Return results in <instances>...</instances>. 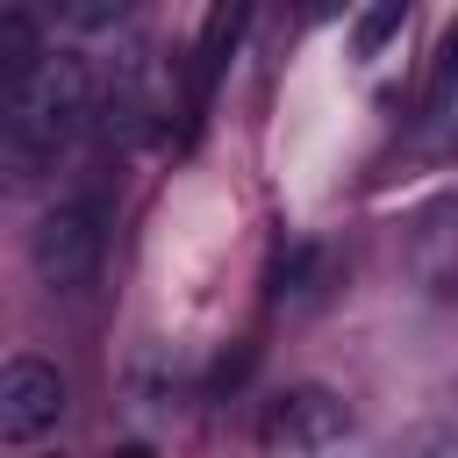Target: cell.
Listing matches in <instances>:
<instances>
[{
	"label": "cell",
	"instance_id": "obj_1",
	"mask_svg": "<svg viewBox=\"0 0 458 458\" xmlns=\"http://www.w3.org/2000/svg\"><path fill=\"white\" fill-rule=\"evenodd\" d=\"M7 136H14V150H29V157H57L79 129H86V114H93V72L79 64V57H36V72L7 93Z\"/></svg>",
	"mask_w": 458,
	"mask_h": 458
},
{
	"label": "cell",
	"instance_id": "obj_2",
	"mask_svg": "<svg viewBox=\"0 0 458 458\" xmlns=\"http://www.w3.org/2000/svg\"><path fill=\"white\" fill-rule=\"evenodd\" d=\"M100 250H107V215L100 200H57L36 236H29V272L50 286V293H79L93 272H100Z\"/></svg>",
	"mask_w": 458,
	"mask_h": 458
},
{
	"label": "cell",
	"instance_id": "obj_3",
	"mask_svg": "<svg viewBox=\"0 0 458 458\" xmlns=\"http://www.w3.org/2000/svg\"><path fill=\"white\" fill-rule=\"evenodd\" d=\"M351 437V408L329 394V386H286L265 401V422H258V444L279 451V458H315V451H336Z\"/></svg>",
	"mask_w": 458,
	"mask_h": 458
},
{
	"label": "cell",
	"instance_id": "obj_4",
	"mask_svg": "<svg viewBox=\"0 0 458 458\" xmlns=\"http://www.w3.org/2000/svg\"><path fill=\"white\" fill-rule=\"evenodd\" d=\"M64 415V372L50 358H0V444H36Z\"/></svg>",
	"mask_w": 458,
	"mask_h": 458
},
{
	"label": "cell",
	"instance_id": "obj_5",
	"mask_svg": "<svg viewBox=\"0 0 458 458\" xmlns=\"http://www.w3.org/2000/svg\"><path fill=\"white\" fill-rule=\"evenodd\" d=\"M243 21H250V0H215V7H208L200 57H193V107H208L215 79L229 72V57H236V43H243Z\"/></svg>",
	"mask_w": 458,
	"mask_h": 458
},
{
	"label": "cell",
	"instance_id": "obj_6",
	"mask_svg": "<svg viewBox=\"0 0 458 458\" xmlns=\"http://www.w3.org/2000/svg\"><path fill=\"white\" fill-rule=\"evenodd\" d=\"M36 57H43V21H36L29 7H0V107H7V93L36 72Z\"/></svg>",
	"mask_w": 458,
	"mask_h": 458
},
{
	"label": "cell",
	"instance_id": "obj_7",
	"mask_svg": "<svg viewBox=\"0 0 458 458\" xmlns=\"http://www.w3.org/2000/svg\"><path fill=\"white\" fill-rule=\"evenodd\" d=\"M429 143H458V29L444 36L429 72Z\"/></svg>",
	"mask_w": 458,
	"mask_h": 458
},
{
	"label": "cell",
	"instance_id": "obj_8",
	"mask_svg": "<svg viewBox=\"0 0 458 458\" xmlns=\"http://www.w3.org/2000/svg\"><path fill=\"white\" fill-rule=\"evenodd\" d=\"M401 21H408V0H372V7L351 21V57H379V50L401 36Z\"/></svg>",
	"mask_w": 458,
	"mask_h": 458
},
{
	"label": "cell",
	"instance_id": "obj_9",
	"mask_svg": "<svg viewBox=\"0 0 458 458\" xmlns=\"http://www.w3.org/2000/svg\"><path fill=\"white\" fill-rule=\"evenodd\" d=\"M43 7H50L64 29H114L136 0H43Z\"/></svg>",
	"mask_w": 458,
	"mask_h": 458
},
{
	"label": "cell",
	"instance_id": "obj_10",
	"mask_svg": "<svg viewBox=\"0 0 458 458\" xmlns=\"http://www.w3.org/2000/svg\"><path fill=\"white\" fill-rule=\"evenodd\" d=\"M336 7H351V0H308V14H315V21H329Z\"/></svg>",
	"mask_w": 458,
	"mask_h": 458
}]
</instances>
